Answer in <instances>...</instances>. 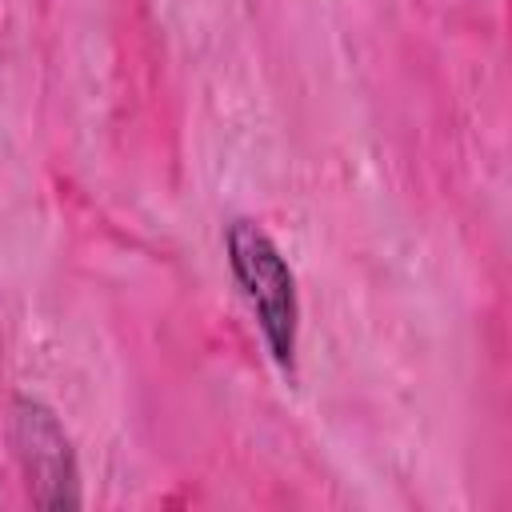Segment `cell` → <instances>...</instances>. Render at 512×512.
I'll return each mask as SVG.
<instances>
[{"mask_svg":"<svg viewBox=\"0 0 512 512\" xmlns=\"http://www.w3.org/2000/svg\"><path fill=\"white\" fill-rule=\"evenodd\" d=\"M228 268L240 284L268 356L280 372L296 376V344H300V300H296V276L276 248V240L248 216H236L224 232Z\"/></svg>","mask_w":512,"mask_h":512,"instance_id":"1","label":"cell"},{"mask_svg":"<svg viewBox=\"0 0 512 512\" xmlns=\"http://www.w3.org/2000/svg\"><path fill=\"white\" fill-rule=\"evenodd\" d=\"M12 452L24 472L28 496L40 508H76L80 504V468L72 440L56 412L32 396L12 400Z\"/></svg>","mask_w":512,"mask_h":512,"instance_id":"2","label":"cell"}]
</instances>
